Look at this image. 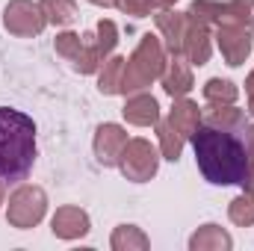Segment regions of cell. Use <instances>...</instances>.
I'll use <instances>...</instances> for the list:
<instances>
[{"instance_id": "cell-1", "label": "cell", "mask_w": 254, "mask_h": 251, "mask_svg": "<svg viewBox=\"0 0 254 251\" xmlns=\"http://www.w3.org/2000/svg\"><path fill=\"white\" fill-rule=\"evenodd\" d=\"M195 160L210 184H246L249 181V154L240 136L216 130V127H201L192 136Z\"/></svg>"}, {"instance_id": "cell-2", "label": "cell", "mask_w": 254, "mask_h": 251, "mask_svg": "<svg viewBox=\"0 0 254 251\" xmlns=\"http://www.w3.org/2000/svg\"><path fill=\"white\" fill-rule=\"evenodd\" d=\"M33 122L0 110V181H24L33 166Z\"/></svg>"}]
</instances>
